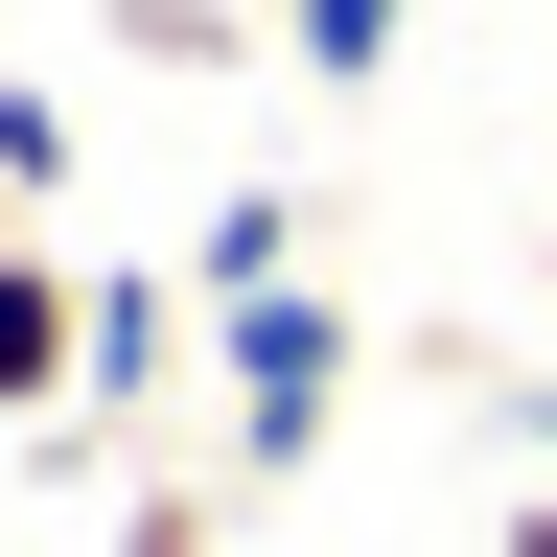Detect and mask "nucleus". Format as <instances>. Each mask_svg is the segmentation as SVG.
<instances>
[{"label": "nucleus", "instance_id": "obj_1", "mask_svg": "<svg viewBox=\"0 0 557 557\" xmlns=\"http://www.w3.org/2000/svg\"><path fill=\"white\" fill-rule=\"evenodd\" d=\"M209 372H233V487H302L372 348H348V302H325V278H278V302H209Z\"/></svg>", "mask_w": 557, "mask_h": 557}, {"label": "nucleus", "instance_id": "obj_2", "mask_svg": "<svg viewBox=\"0 0 557 557\" xmlns=\"http://www.w3.org/2000/svg\"><path fill=\"white\" fill-rule=\"evenodd\" d=\"M70 395H94V278L0 256V418H70Z\"/></svg>", "mask_w": 557, "mask_h": 557}, {"label": "nucleus", "instance_id": "obj_3", "mask_svg": "<svg viewBox=\"0 0 557 557\" xmlns=\"http://www.w3.org/2000/svg\"><path fill=\"white\" fill-rule=\"evenodd\" d=\"M186 348H209V302H186V278H139V256H116V278H94V395L139 418V395L186 372Z\"/></svg>", "mask_w": 557, "mask_h": 557}, {"label": "nucleus", "instance_id": "obj_4", "mask_svg": "<svg viewBox=\"0 0 557 557\" xmlns=\"http://www.w3.org/2000/svg\"><path fill=\"white\" fill-rule=\"evenodd\" d=\"M302 278V186H209V233H186V302H278Z\"/></svg>", "mask_w": 557, "mask_h": 557}, {"label": "nucleus", "instance_id": "obj_5", "mask_svg": "<svg viewBox=\"0 0 557 557\" xmlns=\"http://www.w3.org/2000/svg\"><path fill=\"white\" fill-rule=\"evenodd\" d=\"M395 24H418V0H278V47H302L325 94H372V70H395Z\"/></svg>", "mask_w": 557, "mask_h": 557}, {"label": "nucleus", "instance_id": "obj_6", "mask_svg": "<svg viewBox=\"0 0 557 557\" xmlns=\"http://www.w3.org/2000/svg\"><path fill=\"white\" fill-rule=\"evenodd\" d=\"M116 47L139 70H233V0H116Z\"/></svg>", "mask_w": 557, "mask_h": 557}, {"label": "nucleus", "instance_id": "obj_7", "mask_svg": "<svg viewBox=\"0 0 557 557\" xmlns=\"http://www.w3.org/2000/svg\"><path fill=\"white\" fill-rule=\"evenodd\" d=\"M139 557H209V511H139Z\"/></svg>", "mask_w": 557, "mask_h": 557}, {"label": "nucleus", "instance_id": "obj_8", "mask_svg": "<svg viewBox=\"0 0 557 557\" xmlns=\"http://www.w3.org/2000/svg\"><path fill=\"white\" fill-rule=\"evenodd\" d=\"M511 557H557V487H511Z\"/></svg>", "mask_w": 557, "mask_h": 557}, {"label": "nucleus", "instance_id": "obj_9", "mask_svg": "<svg viewBox=\"0 0 557 557\" xmlns=\"http://www.w3.org/2000/svg\"><path fill=\"white\" fill-rule=\"evenodd\" d=\"M534 278H557V256H534Z\"/></svg>", "mask_w": 557, "mask_h": 557}]
</instances>
